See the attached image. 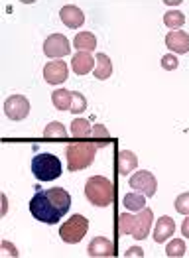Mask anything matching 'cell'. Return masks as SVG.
<instances>
[{
  "instance_id": "8fae6325",
  "label": "cell",
  "mask_w": 189,
  "mask_h": 258,
  "mask_svg": "<svg viewBox=\"0 0 189 258\" xmlns=\"http://www.w3.org/2000/svg\"><path fill=\"white\" fill-rule=\"evenodd\" d=\"M166 47L171 53H187L189 51V34L183 30H171L166 36Z\"/></svg>"
},
{
  "instance_id": "d6a6232c",
  "label": "cell",
  "mask_w": 189,
  "mask_h": 258,
  "mask_svg": "<svg viewBox=\"0 0 189 258\" xmlns=\"http://www.w3.org/2000/svg\"><path fill=\"white\" fill-rule=\"evenodd\" d=\"M181 235L185 238H189V215H185V221H183V225H181Z\"/></svg>"
},
{
  "instance_id": "d4e9b609",
  "label": "cell",
  "mask_w": 189,
  "mask_h": 258,
  "mask_svg": "<svg viewBox=\"0 0 189 258\" xmlns=\"http://www.w3.org/2000/svg\"><path fill=\"white\" fill-rule=\"evenodd\" d=\"M43 136H45V138H57V140H63V138H67V128L63 126L61 122L53 120V122H49V124L43 128Z\"/></svg>"
},
{
  "instance_id": "2e32d148",
  "label": "cell",
  "mask_w": 189,
  "mask_h": 258,
  "mask_svg": "<svg viewBox=\"0 0 189 258\" xmlns=\"http://www.w3.org/2000/svg\"><path fill=\"white\" fill-rule=\"evenodd\" d=\"M138 166V158L136 154L130 150H120L116 154V172L118 175H126V173H132Z\"/></svg>"
},
{
  "instance_id": "cb8c5ba5",
  "label": "cell",
  "mask_w": 189,
  "mask_h": 258,
  "mask_svg": "<svg viewBox=\"0 0 189 258\" xmlns=\"http://www.w3.org/2000/svg\"><path fill=\"white\" fill-rule=\"evenodd\" d=\"M185 240L183 238H173V240H169L168 246H166V256L169 258H181L185 256Z\"/></svg>"
},
{
  "instance_id": "ba28073f",
  "label": "cell",
  "mask_w": 189,
  "mask_h": 258,
  "mask_svg": "<svg viewBox=\"0 0 189 258\" xmlns=\"http://www.w3.org/2000/svg\"><path fill=\"white\" fill-rule=\"evenodd\" d=\"M43 53L47 57L59 59V57H65V55L71 53V43H69V40L63 34H51L43 42Z\"/></svg>"
},
{
  "instance_id": "4316f807",
  "label": "cell",
  "mask_w": 189,
  "mask_h": 258,
  "mask_svg": "<svg viewBox=\"0 0 189 258\" xmlns=\"http://www.w3.org/2000/svg\"><path fill=\"white\" fill-rule=\"evenodd\" d=\"M132 225H134V215L132 213H120L118 215V225H116V229H118V235H130L132 233Z\"/></svg>"
},
{
  "instance_id": "d6986e66",
  "label": "cell",
  "mask_w": 189,
  "mask_h": 258,
  "mask_svg": "<svg viewBox=\"0 0 189 258\" xmlns=\"http://www.w3.org/2000/svg\"><path fill=\"white\" fill-rule=\"evenodd\" d=\"M73 45L77 47V51H95L97 38H95L93 32H79L73 40Z\"/></svg>"
},
{
  "instance_id": "ffe728a7",
  "label": "cell",
  "mask_w": 189,
  "mask_h": 258,
  "mask_svg": "<svg viewBox=\"0 0 189 258\" xmlns=\"http://www.w3.org/2000/svg\"><path fill=\"white\" fill-rule=\"evenodd\" d=\"M122 205H124L128 211H142L146 207V195L138 194V191H132V194H126L124 199H122Z\"/></svg>"
},
{
  "instance_id": "1f68e13d",
  "label": "cell",
  "mask_w": 189,
  "mask_h": 258,
  "mask_svg": "<svg viewBox=\"0 0 189 258\" xmlns=\"http://www.w3.org/2000/svg\"><path fill=\"white\" fill-rule=\"evenodd\" d=\"M132 256L142 258V256H144V250H142L140 246H130V248L126 250V258H132Z\"/></svg>"
},
{
  "instance_id": "9a60e30c",
  "label": "cell",
  "mask_w": 189,
  "mask_h": 258,
  "mask_svg": "<svg viewBox=\"0 0 189 258\" xmlns=\"http://www.w3.org/2000/svg\"><path fill=\"white\" fill-rule=\"evenodd\" d=\"M97 59L91 55V51H77L71 59V69L77 73V75H87L95 69Z\"/></svg>"
},
{
  "instance_id": "4fadbf2b",
  "label": "cell",
  "mask_w": 189,
  "mask_h": 258,
  "mask_svg": "<svg viewBox=\"0 0 189 258\" xmlns=\"http://www.w3.org/2000/svg\"><path fill=\"white\" fill-rule=\"evenodd\" d=\"M59 18H61L63 24H65L67 28H71V30H77L79 26H83L85 24L83 10H81L79 6H75V4H67V6H63L61 10H59Z\"/></svg>"
},
{
  "instance_id": "30bf717a",
  "label": "cell",
  "mask_w": 189,
  "mask_h": 258,
  "mask_svg": "<svg viewBox=\"0 0 189 258\" xmlns=\"http://www.w3.org/2000/svg\"><path fill=\"white\" fill-rule=\"evenodd\" d=\"M67 77H69V67H67V63H63L61 59L49 61L43 67V79L49 85H61L67 81Z\"/></svg>"
},
{
  "instance_id": "9c48e42d",
  "label": "cell",
  "mask_w": 189,
  "mask_h": 258,
  "mask_svg": "<svg viewBox=\"0 0 189 258\" xmlns=\"http://www.w3.org/2000/svg\"><path fill=\"white\" fill-rule=\"evenodd\" d=\"M152 223H154V213L150 207H144L142 211H138L134 215V225H132V237L136 240H144L150 235V229H152Z\"/></svg>"
},
{
  "instance_id": "3957f363",
  "label": "cell",
  "mask_w": 189,
  "mask_h": 258,
  "mask_svg": "<svg viewBox=\"0 0 189 258\" xmlns=\"http://www.w3.org/2000/svg\"><path fill=\"white\" fill-rule=\"evenodd\" d=\"M30 213L36 221L45 225H55L61 221L63 213L55 207V203L49 199L47 191H38L30 199Z\"/></svg>"
},
{
  "instance_id": "603a6c76",
  "label": "cell",
  "mask_w": 189,
  "mask_h": 258,
  "mask_svg": "<svg viewBox=\"0 0 189 258\" xmlns=\"http://www.w3.org/2000/svg\"><path fill=\"white\" fill-rule=\"evenodd\" d=\"M164 24L168 26L169 30H179L185 24V14L179 10H168L164 14Z\"/></svg>"
},
{
  "instance_id": "8992f818",
  "label": "cell",
  "mask_w": 189,
  "mask_h": 258,
  "mask_svg": "<svg viewBox=\"0 0 189 258\" xmlns=\"http://www.w3.org/2000/svg\"><path fill=\"white\" fill-rule=\"evenodd\" d=\"M128 183H130V187H132L134 191L144 194L146 197H154V195H156V189H158V179H156V175L152 172H148V170H138L136 173H132L130 179H128Z\"/></svg>"
},
{
  "instance_id": "277c9868",
  "label": "cell",
  "mask_w": 189,
  "mask_h": 258,
  "mask_svg": "<svg viewBox=\"0 0 189 258\" xmlns=\"http://www.w3.org/2000/svg\"><path fill=\"white\" fill-rule=\"evenodd\" d=\"M61 160L53 154L42 152V154H36L32 158V173L38 181H53L61 175Z\"/></svg>"
},
{
  "instance_id": "5b68a950",
  "label": "cell",
  "mask_w": 189,
  "mask_h": 258,
  "mask_svg": "<svg viewBox=\"0 0 189 258\" xmlns=\"http://www.w3.org/2000/svg\"><path fill=\"white\" fill-rule=\"evenodd\" d=\"M89 231V221L87 217L83 215H71L67 221H63V225L59 227V237H61L63 242L67 244H77L81 242L83 237Z\"/></svg>"
},
{
  "instance_id": "ac0fdd59",
  "label": "cell",
  "mask_w": 189,
  "mask_h": 258,
  "mask_svg": "<svg viewBox=\"0 0 189 258\" xmlns=\"http://www.w3.org/2000/svg\"><path fill=\"white\" fill-rule=\"evenodd\" d=\"M95 59H97V63H95V79H101V81L108 79L112 75V61H110V57L101 51V53H97Z\"/></svg>"
},
{
  "instance_id": "f1b7e54d",
  "label": "cell",
  "mask_w": 189,
  "mask_h": 258,
  "mask_svg": "<svg viewBox=\"0 0 189 258\" xmlns=\"http://www.w3.org/2000/svg\"><path fill=\"white\" fill-rule=\"evenodd\" d=\"M162 67H164L166 71H175V69L179 67V61H177V57H175L173 53H168V55L162 57Z\"/></svg>"
},
{
  "instance_id": "7c38bea8",
  "label": "cell",
  "mask_w": 189,
  "mask_h": 258,
  "mask_svg": "<svg viewBox=\"0 0 189 258\" xmlns=\"http://www.w3.org/2000/svg\"><path fill=\"white\" fill-rule=\"evenodd\" d=\"M87 254L93 258L114 256V244H112V240H108L106 237H95L89 242V246H87Z\"/></svg>"
},
{
  "instance_id": "7402d4cb",
  "label": "cell",
  "mask_w": 189,
  "mask_h": 258,
  "mask_svg": "<svg viewBox=\"0 0 189 258\" xmlns=\"http://www.w3.org/2000/svg\"><path fill=\"white\" fill-rule=\"evenodd\" d=\"M91 132H93V128H91L87 118H75L71 122V136L73 138H89Z\"/></svg>"
},
{
  "instance_id": "e0dca14e",
  "label": "cell",
  "mask_w": 189,
  "mask_h": 258,
  "mask_svg": "<svg viewBox=\"0 0 189 258\" xmlns=\"http://www.w3.org/2000/svg\"><path fill=\"white\" fill-rule=\"evenodd\" d=\"M47 195H49V199L55 203V207L61 211L63 215L69 213V207H71V195L67 194L63 187H51V189H47Z\"/></svg>"
},
{
  "instance_id": "484cf974",
  "label": "cell",
  "mask_w": 189,
  "mask_h": 258,
  "mask_svg": "<svg viewBox=\"0 0 189 258\" xmlns=\"http://www.w3.org/2000/svg\"><path fill=\"white\" fill-rule=\"evenodd\" d=\"M85 110H87V99H85V95H81L79 91H71V108H69V112L81 114Z\"/></svg>"
},
{
  "instance_id": "6da1fadb",
  "label": "cell",
  "mask_w": 189,
  "mask_h": 258,
  "mask_svg": "<svg viewBox=\"0 0 189 258\" xmlns=\"http://www.w3.org/2000/svg\"><path fill=\"white\" fill-rule=\"evenodd\" d=\"M85 195H87L91 205H95V207H108V205L114 203L116 189H114V183L108 177H105V175H93L85 183Z\"/></svg>"
},
{
  "instance_id": "83f0119b",
  "label": "cell",
  "mask_w": 189,
  "mask_h": 258,
  "mask_svg": "<svg viewBox=\"0 0 189 258\" xmlns=\"http://www.w3.org/2000/svg\"><path fill=\"white\" fill-rule=\"evenodd\" d=\"M175 211L177 213H181V215H189V191L187 194H181L177 195V199H175Z\"/></svg>"
},
{
  "instance_id": "5bb4252c",
  "label": "cell",
  "mask_w": 189,
  "mask_h": 258,
  "mask_svg": "<svg viewBox=\"0 0 189 258\" xmlns=\"http://www.w3.org/2000/svg\"><path fill=\"white\" fill-rule=\"evenodd\" d=\"M173 233H175V223H173L171 217L164 215L156 221V227H154V240H156L158 244L169 240V238L173 237Z\"/></svg>"
},
{
  "instance_id": "52a82bcc",
  "label": "cell",
  "mask_w": 189,
  "mask_h": 258,
  "mask_svg": "<svg viewBox=\"0 0 189 258\" xmlns=\"http://www.w3.org/2000/svg\"><path fill=\"white\" fill-rule=\"evenodd\" d=\"M4 114L10 120H24L30 114V101L24 95H10L4 101Z\"/></svg>"
},
{
  "instance_id": "f546056e",
  "label": "cell",
  "mask_w": 189,
  "mask_h": 258,
  "mask_svg": "<svg viewBox=\"0 0 189 258\" xmlns=\"http://www.w3.org/2000/svg\"><path fill=\"white\" fill-rule=\"evenodd\" d=\"M0 252H2V256H14L18 258V248L12 244V242H8V240H2V244H0Z\"/></svg>"
},
{
  "instance_id": "7a4b0ae2",
  "label": "cell",
  "mask_w": 189,
  "mask_h": 258,
  "mask_svg": "<svg viewBox=\"0 0 189 258\" xmlns=\"http://www.w3.org/2000/svg\"><path fill=\"white\" fill-rule=\"evenodd\" d=\"M97 146L93 142H73L67 146L65 158H67V170L69 172H79L89 168L95 162Z\"/></svg>"
},
{
  "instance_id": "44dd1931",
  "label": "cell",
  "mask_w": 189,
  "mask_h": 258,
  "mask_svg": "<svg viewBox=\"0 0 189 258\" xmlns=\"http://www.w3.org/2000/svg\"><path fill=\"white\" fill-rule=\"evenodd\" d=\"M51 103L57 110H69L71 108V91L67 89H55L51 93Z\"/></svg>"
},
{
  "instance_id": "4dcf8cb0",
  "label": "cell",
  "mask_w": 189,
  "mask_h": 258,
  "mask_svg": "<svg viewBox=\"0 0 189 258\" xmlns=\"http://www.w3.org/2000/svg\"><path fill=\"white\" fill-rule=\"evenodd\" d=\"M91 136L95 138V142H97V140H110V134H108V130H106L103 124H95Z\"/></svg>"
}]
</instances>
